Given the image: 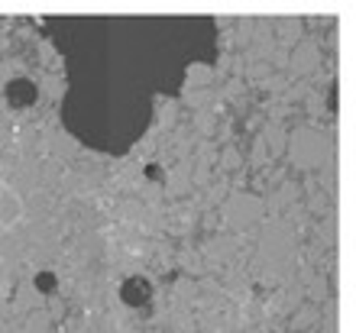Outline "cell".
Returning <instances> with one entry per match:
<instances>
[{
    "instance_id": "cell-1",
    "label": "cell",
    "mask_w": 356,
    "mask_h": 333,
    "mask_svg": "<svg viewBox=\"0 0 356 333\" xmlns=\"http://www.w3.org/2000/svg\"><path fill=\"white\" fill-rule=\"evenodd\" d=\"M39 288H46L49 291V288H52V275H39Z\"/></svg>"
}]
</instances>
